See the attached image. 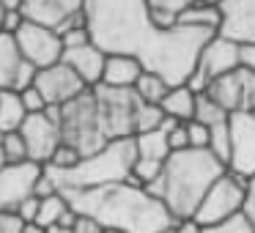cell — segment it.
Listing matches in <instances>:
<instances>
[{
  "label": "cell",
  "instance_id": "obj_22",
  "mask_svg": "<svg viewBox=\"0 0 255 233\" xmlns=\"http://www.w3.org/2000/svg\"><path fill=\"white\" fill-rule=\"evenodd\" d=\"M148 3V11H151V19H154L159 28H178V19H181L184 11L198 3V0H145Z\"/></svg>",
  "mask_w": 255,
  "mask_h": 233
},
{
  "label": "cell",
  "instance_id": "obj_14",
  "mask_svg": "<svg viewBox=\"0 0 255 233\" xmlns=\"http://www.w3.org/2000/svg\"><path fill=\"white\" fill-rule=\"evenodd\" d=\"M228 170L242 178L255 176V116L236 113L231 116V162Z\"/></svg>",
  "mask_w": 255,
  "mask_h": 233
},
{
  "label": "cell",
  "instance_id": "obj_19",
  "mask_svg": "<svg viewBox=\"0 0 255 233\" xmlns=\"http://www.w3.org/2000/svg\"><path fill=\"white\" fill-rule=\"evenodd\" d=\"M143 63L132 55H107V63H105V77H102V85L107 88H134L137 80L143 77Z\"/></svg>",
  "mask_w": 255,
  "mask_h": 233
},
{
  "label": "cell",
  "instance_id": "obj_15",
  "mask_svg": "<svg viewBox=\"0 0 255 233\" xmlns=\"http://www.w3.org/2000/svg\"><path fill=\"white\" fill-rule=\"evenodd\" d=\"M242 66H244V47L220 33L211 36L209 44L200 50V58H198V72L209 83H214L217 77H225V74L236 72Z\"/></svg>",
  "mask_w": 255,
  "mask_h": 233
},
{
  "label": "cell",
  "instance_id": "obj_31",
  "mask_svg": "<svg viewBox=\"0 0 255 233\" xmlns=\"http://www.w3.org/2000/svg\"><path fill=\"white\" fill-rule=\"evenodd\" d=\"M80 162H83V154H80L77 148H72V145L63 143L61 148L55 151V156L50 159V165L44 167H52V170H72V167H77Z\"/></svg>",
  "mask_w": 255,
  "mask_h": 233
},
{
  "label": "cell",
  "instance_id": "obj_18",
  "mask_svg": "<svg viewBox=\"0 0 255 233\" xmlns=\"http://www.w3.org/2000/svg\"><path fill=\"white\" fill-rule=\"evenodd\" d=\"M63 63L72 66L74 72H77V77L83 80L88 88H96V85H102V77H105L107 52L99 50V47L91 41V44H85V47L63 50Z\"/></svg>",
  "mask_w": 255,
  "mask_h": 233
},
{
  "label": "cell",
  "instance_id": "obj_12",
  "mask_svg": "<svg viewBox=\"0 0 255 233\" xmlns=\"http://www.w3.org/2000/svg\"><path fill=\"white\" fill-rule=\"evenodd\" d=\"M36 74H39V69L30 66L22 58L14 33L0 30V88L22 94L30 85H36Z\"/></svg>",
  "mask_w": 255,
  "mask_h": 233
},
{
  "label": "cell",
  "instance_id": "obj_49",
  "mask_svg": "<svg viewBox=\"0 0 255 233\" xmlns=\"http://www.w3.org/2000/svg\"><path fill=\"white\" fill-rule=\"evenodd\" d=\"M203 3H222V0H203Z\"/></svg>",
  "mask_w": 255,
  "mask_h": 233
},
{
  "label": "cell",
  "instance_id": "obj_17",
  "mask_svg": "<svg viewBox=\"0 0 255 233\" xmlns=\"http://www.w3.org/2000/svg\"><path fill=\"white\" fill-rule=\"evenodd\" d=\"M217 6L222 14L217 33L242 47H255V0H222Z\"/></svg>",
  "mask_w": 255,
  "mask_h": 233
},
{
  "label": "cell",
  "instance_id": "obj_40",
  "mask_svg": "<svg viewBox=\"0 0 255 233\" xmlns=\"http://www.w3.org/2000/svg\"><path fill=\"white\" fill-rule=\"evenodd\" d=\"M74 233H107V231H105V228H102L96 220L77 214V222H74Z\"/></svg>",
  "mask_w": 255,
  "mask_h": 233
},
{
  "label": "cell",
  "instance_id": "obj_23",
  "mask_svg": "<svg viewBox=\"0 0 255 233\" xmlns=\"http://www.w3.org/2000/svg\"><path fill=\"white\" fill-rule=\"evenodd\" d=\"M178 25H187V28H203V30L217 33V30H220V25H222L220 6H217V3H203V0H198L189 11L181 14Z\"/></svg>",
  "mask_w": 255,
  "mask_h": 233
},
{
  "label": "cell",
  "instance_id": "obj_6",
  "mask_svg": "<svg viewBox=\"0 0 255 233\" xmlns=\"http://www.w3.org/2000/svg\"><path fill=\"white\" fill-rule=\"evenodd\" d=\"M96 102L102 110V121H105V132L110 140H124L137 134V110L143 105L134 88H107V85H96L94 88Z\"/></svg>",
  "mask_w": 255,
  "mask_h": 233
},
{
  "label": "cell",
  "instance_id": "obj_21",
  "mask_svg": "<svg viewBox=\"0 0 255 233\" xmlns=\"http://www.w3.org/2000/svg\"><path fill=\"white\" fill-rule=\"evenodd\" d=\"M162 113L165 118H173L178 123L195 121V110H198V94L189 91V85H173L167 96L162 99Z\"/></svg>",
  "mask_w": 255,
  "mask_h": 233
},
{
  "label": "cell",
  "instance_id": "obj_8",
  "mask_svg": "<svg viewBox=\"0 0 255 233\" xmlns=\"http://www.w3.org/2000/svg\"><path fill=\"white\" fill-rule=\"evenodd\" d=\"M25 145H28V159L36 165H50L55 151L63 145L61 134V107H47V113L28 116L19 126Z\"/></svg>",
  "mask_w": 255,
  "mask_h": 233
},
{
  "label": "cell",
  "instance_id": "obj_32",
  "mask_svg": "<svg viewBox=\"0 0 255 233\" xmlns=\"http://www.w3.org/2000/svg\"><path fill=\"white\" fill-rule=\"evenodd\" d=\"M187 134H189V148H209L211 145V129L200 121H187Z\"/></svg>",
  "mask_w": 255,
  "mask_h": 233
},
{
  "label": "cell",
  "instance_id": "obj_42",
  "mask_svg": "<svg viewBox=\"0 0 255 233\" xmlns=\"http://www.w3.org/2000/svg\"><path fill=\"white\" fill-rule=\"evenodd\" d=\"M244 66L255 72V47H244Z\"/></svg>",
  "mask_w": 255,
  "mask_h": 233
},
{
  "label": "cell",
  "instance_id": "obj_35",
  "mask_svg": "<svg viewBox=\"0 0 255 233\" xmlns=\"http://www.w3.org/2000/svg\"><path fill=\"white\" fill-rule=\"evenodd\" d=\"M167 140H170V148L173 151H184L189 148V134H187V123H173L170 132H167Z\"/></svg>",
  "mask_w": 255,
  "mask_h": 233
},
{
  "label": "cell",
  "instance_id": "obj_24",
  "mask_svg": "<svg viewBox=\"0 0 255 233\" xmlns=\"http://www.w3.org/2000/svg\"><path fill=\"white\" fill-rule=\"evenodd\" d=\"M25 118H28V113H25V107H22L19 94L0 88V134L19 132Z\"/></svg>",
  "mask_w": 255,
  "mask_h": 233
},
{
  "label": "cell",
  "instance_id": "obj_4",
  "mask_svg": "<svg viewBox=\"0 0 255 233\" xmlns=\"http://www.w3.org/2000/svg\"><path fill=\"white\" fill-rule=\"evenodd\" d=\"M134 162H137L134 137H124V140H113L99 154L85 156L72 170H52V167H47V173L52 176V181L58 184L61 192H69V189H96V187H107V184L132 181Z\"/></svg>",
  "mask_w": 255,
  "mask_h": 233
},
{
  "label": "cell",
  "instance_id": "obj_50",
  "mask_svg": "<svg viewBox=\"0 0 255 233\" xmlns=\"http://www.w3.org/2000/svg\"><path fill=\"white\" fill-rule=\"evenodd\" d=\"M253 116H255V113H253Z\"/></svg>",
  "mask_w": 255,
  "mask_h": 233
},
{
  "label": "cell",
  "instance_id": "obj_36",
  "mask_svg": "<svg viewBox=\"0 0 255 233\" xmlns=\"http://www.w3.org/2000/svg\"><path fill=\"white\" fill-rule=\"evenodd\" d=\"M55 192H61L58 189V184L52 181V176L47 173V167H44V173H41V178L36 181V189H33V198H39V200H44V198H52Z\"/></svg>",
  "mask_w": 255,
  "mask_h": 233
},
{
  "label": "cell",
  "instance_id": "obj_7",
  "mask_svg": "<svg viewBox=\"0 0 255 233\" xmlns=\"http://www.w3.org/2000/svg\"><path fill=\"white\" fill-rule=\"evenodd\" d=\"M244 195H247V178L236 176V173L228 170L225 176H220L214 181V187L206 192L203 203L198 206L192 220L200 228L217 225V222H225L228 217L239 214L244 206Z\"/></svg>",
  "mask_w": 255,
  "mask_h": 233
},
{
  "label": "cell",
  "instance_id": "obj_20",
  "mask_svg": "<svg viewBox=\"0 0 255 233\" xmlns=\"http://www.w3.org/2000/svg\"><path fill=\"white\" fill-rule=\"evenodd\" d=\"M173 118H165L159 129H151V132H143L134 137V145H137V159L145 162H156V165H165L170 159L173 148H170V140H167V132L173 126Z\"/></svg>",
  "mask_w": 255,
  "mask_h": 233
},
{
  "label": "cell",
  "instance_id": "obj_46",
  "mask_svg": "<svg viewBox=\"0 0 255 233\" xmlns=\"http://www.w3.org/2000/svg\"><path fill=\"white\" fill-rule=\"evenodd\" d=\"M25 233H44V231H41V228H36V225H28V231H25Z\"/></svg>",
  "mask_w": 255,
  "mask_h": 233
},
{
  "label": "cell",
  "instance_id": "obj_16",
  "mask_svg": "<svg viewBox=\"0 0 255 233\" xmlns=\"http://www.w3.org/2000/svg\"><path fill=\"white\" fill-rule=\"evenodd\" d=\"M85 11V0H22V14L28 22L44 25V28H52L58 33L69 28L77 14Z\"/></svg>",
  "mask_w": 255,
  "mask_h": 233
},
{
  "label": "cell",
  "instance_id": "obj_3",
  "mask_svg": "<svg viewBox=\"0 0 255 233\" xmlns=\"http://www.w3.org/2000/svg\"><path fill=\"white\" fill-rule=\"evenodd\" d=\"M225 173L228 165L211 148H184L173 151L162 167V176L145 189L154 198H159L178 222H184L192 220L206 192Z\"/></svg>",
  "mask_w": 255,
  "mask_h": 233
},
{
  "label": "cell",
  "instance_id": "obj_26",
  "mask_svg": "<svg viewBox=\"0 0 255 233\" xmlns=\"http://www.w3.org/2000/svg\"><path fill=\"white\" fill-rule=\"evenodd\" d=\"M167 91H170L167 80L162 77V74H154V72H143V77L137 80V85H134V94H137L145 105H156V107L162 105V99L167 96Z\"/></svg>",
  "mask_w": 255,
  "mask_h": 233
},
{
  "label": "cell",
  "instance_id": "obj_28",
  "mask_svg": "<svg viewBox=\"0 0 255 233\" xmlns=\"http://www.w3.org/2000/svg\"><path fill=\"white\" fill-rule=\"evenodd\" d=\"M3 154H6V165H22L28 159V145H25L19 132H8L3 134Z\"/></svg>",
  "mask_w": 255,
  "mask_h": 233
},
{
  "label": "cell",
  "instance_id": "obj_38",
  "mask_svg": "<svg viewBox=\"0 0 255 233\" xmlns=\"http://www.w3.org/2000/svg\"><path fill=\"white\" fill-rule=\"evenodd\" d=\"M39 206H41V200L39 198H28L22 206L17 209V217L25 222V225H36V217H39Z\"/></svg>",
  "mask_w": 255,
  "mask_h": 233
},
{
  "label": "cell",
  "instance_id": "obj_13",
  "mask_svg": "<svg viewBox=\"0 0 255 233\" xmlns=\"http://www.w3.org/2000/svg\"><path fill=\"white\" fill-rule=\"evenodd\" d=\"M36 88L41 91L47 107H63L72 99H77L80 94H85L88 85L77 77V72H74L72 66H66V63L61 61V63H55V66L41 69V72L36 74Z\"/></svg>",
  "mask_w": 255,
  "mask_h": 233
},
{
  "label": "cell",
  "instance_id": "obj_29",
  "mask_svg": "<svg viewBox=\"0 0 255 233\" xmlns=\"http://www.w3.org/2000/svg\"><path fill=\"white\" fill-rule=\"evenodd\" d=\"M209 148L214 151L225 165L231 162V121L211 126V145H209Z\"/></svg>",
  "mask_w": 255,
  "mask_h": 233
},
{
  "label": "cell",
  "instance_id": "obj_41",
  "mask_svg": "<svg viewBox=\"0 0 255 233\" xmlns=\"http://www.w3.org/2000/svg\"><path fill=\"white\" fill-rule=\"evenodd\" d=\"M22 22H25V17L19 11H6V17H3V30H6V33H17V30L22 28Z\"/></svg>",
  "mask_w": 255,
  "mask_h": 233
},
{
  "label": "cell",
  "instance_id": "obj_33",
  "mask_svg": "<svg viewBox=\"0 0 255 233\" xmlns=\"http://www.w3.org/2000/svg\"><path fill=\"white\" fill-rule=\"evenodd\" d=\"M19 99H22V107L28 116H36V113H47V102L44 96H41V91L36 88V85H30L28 91H22L19 94Z\"/></svg>",
  "mask_w": 255,
  "mask_h": 233
},
{
  "label": "cell",
  "instance_id": "obj_47",
  "mask_svg": "<svg viewBox=\"0 0 255 233\" xmlns=\"http://www.w3.org/2000/svg\"><path fill=\"white\" fill-rule=\"evenodd\" d=\"M3 17H6V11H3V8H0V30H3Z\"/></svg>",
  "mask_w": 255,
  "mask_h": 233
},
{
  "label": "cell",
  "instance_id": "obj_1",
  "mask_svg": "<svg viewBox=\"0 0 255 233\" xmlns=\"http://www.w3.org/2000/svg\"><path fill=\"white\" fill-rule=\"evenodd\" d=\"M91 39L107 55H132L167 85H187L200 50L214 33L203 28H159L145 0H85Z\"/></svg>",
  "mask_w": 255,
  "mask_h": 233
},
{
  "label": "cell",
  "instance_id": "obj_5",
  "mask_svg": "<svg viewBox=\"0 0 255 233\" xmlns=\"http://www.w3.org/2000/svg\"><path fill=\"white\" fill-rule=\"evenodd\" d=\"M61 134L63 143L77 148L83 159L99 154L105 145L113 143L105 132V121H102V110L94 88H88L85 94H80L77 99L61 107Z\"/></svg>",
  "mask_w": 255,
  "mask_h": 233
},
{
  "label": "cell",
  "instance_id": "obj_37",
  "mask_svg": "<svg viewBox=\"0 0 255 233\" xmlns=\"http://www.w3.org/2000/svg\"><path fill=\"white\" fill-rule=\"evenodd\" d=\"M28 225L11 211H0V233H25Z\"/></svg>",
  "mask_w": 255,
  "mask_h": 233
},
{
  "label": "cell",
  "instance_id": "obj_48",
  "mask_svg": "<svg viewBox=\"0 0 255 233\" xmlns=\"http://www.w3.org/2000/svg\"><path fill=\"white\" fill-rule=\"evenodd\" d=\"M165 233H178V225H176V228H170V231H165Z\"/></svg>",
  "mask_w": 255,
  "mask_h": 233
},
{
  "label": "cell",
  "instance_id": "obj_2",
  "mask_svg": "<svg viewBox=\"0 0 255 233\" xmlns=\"http://www.w3.org/2000/svg\"><path fill=\"white\" fill-rule=\"evenodd\" d=\"M63 195L77 214L96 220L105 231L165 233L178 225V220L159 198L132 181L107 184L96 189H69Z\"/></svg>",
  "mask_w": 255,
  "mask_h": 233
},
{
  "label": "cell",
  "instance_id": "obj_45",
  "mask_svg": "<svg viewBox=\"0 0 255 233\" xmlns=\"http://www.w3.org/2000/svg\"><path fill=\"white\" fill-rule=\"evenodd\" d=\"M0 167H6V154H3V134H0Z\"/></svg>",
  "mask_w": 255,
  "mask_h": 233
},
{
  "label": "cell",
  "instance_id": "obj_30",
  "mask_svg": "<svg viewBox=\"0 0 255 233\" xmlns=\"http://www.w3.org/2000/svg\"><path fill=\"white\" fill-rule=\"evenodd\" d=\"M203 233H255V225L239 211V214L228 217L225 222H217V225L203 228Z\"/></svg>",
  "mask_w": 255,
  "mask_h": 233
},
{
  "label": "cell",
  "instance_id": "obj_44",
  "mask_svg": "<svg viewBox=\"0 0 255 233\" xmlns=\"http://www.w3.org/2000/svg\"><path fill=\"white\" fill-rule=\"evenodd\" d=\"M44 233H74V228H66V225H52V228H47Z\"/></svg>",
  "mask_w": 255,
  "mask_h": 233
},
{
  "label": "cell",
  "instance_id": "obj_25",
  "mask_svg": "<svg viewBox=\"0 0 255 233\" xmlns=\"http://www.w3.org/2000/svg\"><path fill=\"white\" fill-rule=\"evenodd\" d=\"M72 211V203H69V198L63 192H55L52 198H44L39 206V217H36V228H41V231H47V228L58 225V222H63V217Z\"/></svg>",
  "mask_w": 255,
  "mask_h": 233
},
{
  "label": "cell",
  "instance_id": "obj_10",
  "mask_svg": "<svg viewBox=\"0 0 255 233\" xmlns=\"http://www.w3.org/2000/svg\"><path fill=\"white\" fill-rule=\"evenodd\" d=\"M206 94L231 116L236 113H255V72L247 66L236 69V72L217 77L209 85Z\"/></svg>",
  "mask_w": 255,
  "mask_h": 233
},
{
  "label": "cell",
  "instance_id": "obj_27",
  "mask_svg": "<svg viewBox=\"0 0 255 233\" xmlns=\"http://www.w3.org/2000/svg\"><path fill=\"white\" fill-rule=\"evenodd\" d=\"M195 121L206 123V126L211 129V126H217V123H228V121H231V113L222 110V107L217 105L209 94H200L198 96V110H195Z\"/></svg>",
  "mask_w": 255,
  "mask_h": 233
},
{
  "label": "cell",
  "instance_id": "obj_39",
  "mask_svg": "<svg viewBox=\"0 0 255 233\" xmlns=\"http://www.w3.org/2000/svg\"><path fill=\"white\" fill-rule=\"evenodd\" d=\"M242 214H244V217H247V220L255 225V176H253V178H247V195H244Z\"/></svg>",
  "mask_w": 255,
  "mask_h": 233
},
{
  "label": "cell",
  "instance_id": "obj_11",
  "mask_svg": "<svg viewBox=\"0 0 255 233\" xmlns=\"http://www.w3.org/2000/svg\"><path fill=\"white\" fill-rule=\"evenodd\" d=\"M41 173H44V165H36V162L0 167V211L17 214L19 206L28 198H33L36 181L41 178Z\"/></svg>",
  "mask_w": 255,
  "mask_h": 233
},
{
  "label": "cell",
  "instance_id": "obj_43",
  "mask_svg": "<svg viewBox=\"0 0 255 233\" xmlns=\"http://www.w3.org/2000/svg\"><path fill=\"white\" fill-rule=\"evenodd\" d=\"M0 8L3 11H19L22 8V0H0Z\"/></svg>",
  "mask_w": 255,
  "mask_h": 233
},
{
  "label": "cell",
  "instance_id": "obj_9",
  "mask_svg": "<svg viewBox=\"0 0 255 233\" xmlns=\"http://www.w3.org/2000/svg\"><path fill=\"white\" fill-rule=\"evenodd\" d=\"M14 39H17V44H19L22 58L30 66L39 69V72L63 61V39H61V33L52 30V28H44V25H36V22H28V19H25L22 28L14 33Z\"/></svg>",
  "mask_w": 255,
  "mask_h": 233
},
{
  "label": "cell",
  "instance_id": "obj_34",
  "mask_svg": "<svg viewBox=\"0 0 255 233\" xmlns=\"http://www.w3.org/2000/svg\"><path fill=\"white\" fill-rule=\"evenodd\" d=\"M61 39H63V50H74V47H85V44H91V30L88 28H72V30H66V33H61Z\"/></svg>",
  "mask_w": 255,
  "mask_h": 233
}]
</instances>
